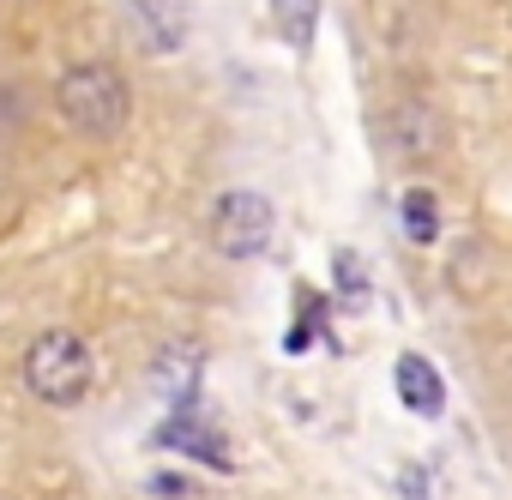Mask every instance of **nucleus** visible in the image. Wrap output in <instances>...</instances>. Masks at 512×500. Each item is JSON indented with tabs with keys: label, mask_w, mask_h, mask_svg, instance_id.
Instances as JSON below:
<instances>
[{
	"label": "nucleus",
	"mask_w": 512,
	"mask_h": 500,
	"mask_svg": "<svg viewBox=\"0 0 512 500\" xmlns=\"http://www.w3.org/2000/svg\"><path fill=\"white\" fill-rule=\"evenodd\" d=\"M55 109H61V121H67L73 133L109 139V133L127 127L133 91H127V79H121L109 61H79V67H67V73L55 79Z\"/></svg>",
	"instance_id": "obj_1"
},
{
	"label": "nucleus",
	"mask_w": 512,
	"mask_h": 500,
	"mask_svg": "<svg viewBox=\"0 0 512 500\" xmlns=\"http://www.w3.org/2000/svg\"><path fill=\"white\" fill-rule=\"evenodd\" d=\"M25 386H31V398H43V404H55V410L79 404V398L91 392V344H85L79 332H67V326L43 332V338L25 350Z\"/></svg>",
	"instance_id": "obj_2"
},
{
	"label": "nucleus",
	"mask_w": 512,
	"mask_h": 500,
	"mask_svg": "<svg viewBox=\"0 0 512 500\" xmlns=\"http://www.w3.org/2000/svg\"><path fill=\"white\" fill-rule=\"evenodd\" d=\"M272 229H278V211H272L266 193L235 187V193H223V199L211 205V241H217L223 260H253V254H266V247H272Z\"/></svg>",
	"instance_id": "obj_3"
},
{
	"label": "nucleus",
	"mask_w": 512,
	"mask_h": 500,
	"mask_svg": "<svg viewBox=\"0 0 512 500\" xmlns=\"http://www.w3.org/2000/svg\"><path fill=\"white\" fill-rule=\"evenodd\" d=\"M386 145H392L398 163H434L440 145H446V121L428 103H398L386 115Z\"/></svg>",
	"instance_id": "obj_4"
},
{
	"label": "nucleus",
	"mask_w": 512,
	"mask_h": 500,
	"mask_svg": "<svg viewBox=\"0 0 512 500\" xmlns=\"http://www.w3.org/2000/svg\"><path fill=\"white\" fill-rule=\"evenodd\" d=\"M392 380H398V398H404L410 416H440V410H446V380H440V368H428L416 350L398 356Z\"/></svg>",
	"instance_id": "obj_5"
},
{
	"label": "nucleus",
	"mask_w": 512,
	"mask_h": 500,
	"mask_svg": "<svg viewBox=\"0 0 512 500\" xmlns=\"http://www.w3.org/2000/svg\"><path fill=\"white\" fill-rule=\"evenodd\" d=\"M133 13H139V19H157V25L145 31V43H151V49H181V37H187L181 25H187V19H181L175 0H139Z\"/></svg>",
	"instance_id": "obj_6"
},
{
	"label": "nucleus",
	"mask_w": 512,
	"mask_h": 500,
	"mask_svg": "<svg viewBox=\"0 0 512 500\" xmlns=\"http://www.w3.org/2000/svg\"><path fill=\"white\" fill-rule=\"evenodd\" d=\"M404 235L422 241V247L440 235V199H434L428 187H410V193H404Z\"/></svg>",
	"instance_id": "obj_7"
},
{
	"label": "nucleus",
	"mask_w": 512,
	"mask_h": 500,
	"mask_svg": "<svg viewBox=\"0 0 512 500\" xmlns=\"http://www.w3.org/2000/svg\"><path fill=\"white\" fill-rule=\"evenodd\" d=\"M272 13H278V31H284L296 49H308L314 19H320V0H272Z\"/></svg>",
	"instance_id": "obj_8"
},
{
	"label": "nucleus",
	"mask_w": 512,
	"mask_h": 500,
	"mask_svg": "<svg viewBox=\"0 0 512 500\" xmlns=\"http://www.w3.org/2000/svg\"><path fill=\"white\" fill-rule=\"evenodd\" d=\"M404 500H422V470H404Z\"/></svg>",
	"instance_id": "obj_9"
}]
</instances>
